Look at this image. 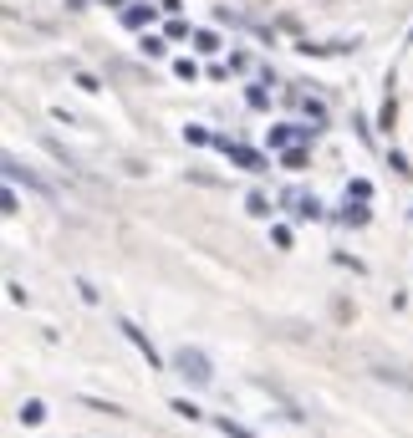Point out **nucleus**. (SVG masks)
I'll return each mask as SVG.
<instances>
[{"mask_svg": "<svg viewBox=\"0 0 413 438\" xmlns=\"http://www.w3.org/2000/svg\"><path fill=\"white\" fill-rule=\"evenodd\" d=\"M174 372L184 382H194V388H210V382H214V367H210V357H204L199 346H179V352H174Z\"/></svg>", "mask_w": 413, "mask_h": 438, "instance_id": "obj_1", "label": "nucleus"}, {"mask_svg": "<svg viewBox=\"0 0 413 438\" xmlns=\"http://www.w3.org/2000/svg\"><path fill=\"white\" fill-rule=\"evenodd\" d=\"M214 148L225 153L235 169H245V174H265V169H270V163H265L255 148H245V143H235V138H225V133H214Z\"/></svg>", "mask_w": 413, "mask_h": 438, "instance_id": "obj_2", "label": "nucleus"}, {"mask_svg": "<svg viewBox=\"0 0 413 438\" xmlns=\"http://www.w3.org/2000/svg\"><path fill=\"white\" fill-rule=\"evenodd\" d=\"M316 127H301V123H281V127H270V148H291V143H306V138H312Z\"/></svg>", "mask_w": 413, "mask_h": 438, "instance_id": "obj_3", "label": "nucleus"}, {"mask_svg": "<svg viewBox=\"0 0 413 438\" xmlns=\"http://www.w3.org/2000/svg\"><path fill=\"white\" fill-rule=\"evenodd\" d=\"M6 178H10V184H26V189H36V194H41V199H51V189H46V184H41V178H36V174H26V169H21L16 158H6Z\"/></svg>", "mask_w": 413, "mask_h": 438, "instance_id": "obj_4", "label": "nucleus"}, {"mask_svg": "<svg viewBox=\"0 0 413 438\" xmlns=\"http://www.w3.org/2000/svg\"><path fill=\"white\" fill-rule=\"evenodd\" d=\"M118 331H123V337H128V342H133V346H138V352H143V357H148V367H159V352H153V342H148V331H138V326H133V321H123V326H118Z\"/></svg>", "mask_w": 413, "mask_h": 438, "instance_id": "obj_5", "label": "nucleus"}, {"mask_svg": "<svg viewBox=\"0 0 413 438\" xmlns=\"http://www.w3.org/2000/svg\"><path fill=\"white\" fill-rule=\"evenodd\" d=\"M159 10H163V6H128V10H123V25H128V31H143V25H153Z\"/></svg>", "mask_w": 413, "mask_h": 438, "instance_id": "obj_6", "label": "nucleus"}, {"mask_svg": "<svg viewBox=\"0 0 413 438\" xmlns=\"http://www.w3.org/2000/svg\"><path fill=\"white\" fill-rule=\"evenodd\" d=\"M291 204H296V219H321V204H316V194H291Z\"/></svg>", "mask_w": 413, "mask_h": 438, "instance_id": "obj_7", "label": "nucleus"}, {"mask_svg": "<svg viewBox=\"0 0 413 438\" xmlns=\"http://www.w3.org/2000/svg\"><path fill=\"white\" fill-rule=\"evenodd\" d=\"M21 423H26V428L46 423V403H41V397H26V403H21Z\"/></svg>", "mask_w": 413, "mask_h": 438, "instance_id": "obj_8", "label": "nucleus"}, {"mask_svg": "<svg viewBox=\"0 0 413 438\" xmlns=\"http://www.w3.org/2000/svg\"><path fill=\"white\" fill-rule=\"evenodd\" d=\"M367 199H347V209H342V225H367V209H363Z\"/></svg>", "mask_w": 413, "mask_h": 438, "instance_id": "obj_9", "label": "nucleus"}, {"mask_svg": "<svg viewBox=\"0 0 413 438\" xmlns=\"http://www.w3.org/2000/svg\"><path fill=\"white\" fill-rule=\"evenodd\" d=\"M281 163H286L291 174H301V169H306V148H296V143H291V148H281Z\"/></svg>", "mask_w": 413, "mask_h": 438, "instance_id": "obj_10", "label": "nucleus"}, {"mask_svg": "<svg viewBox=\"0 0 413 438\" xmlns=\"http://www.w3.org/2000/svg\"><path fill=\"white\" fill-rule=\"evenodd\" d=\"M184 143L204 148V143H214V133H210V127H199V123H189V127H184Z\"/></svg>", "mask_w": 413, "mask_h": 438, "instance_id": "obj_11", "label": "nucleus"}, {"mask_svg": "<svg viewBox=\"0 0 413 438\" xmlns=\"http://www.w3.org/2000/svg\"><path fill=\"white\" fill-rule=\"evenodd\" d=\"M245 102H250L255 112L261 107H270V92H265V82H255V87H245Z\"/></svg>", "mask_w": 413, "mask_h": 438, "instance_id": "obj_12", "label": "nucleus"}, {"mask_svg": "<svg viewBox=\"0 0 413 438\" xmlns=\"http://www.w3.org/2000/svg\"><path fill=\"white\" fill-rule=\"evenodd\" d=\"M138 51H143V56H163V51H169V41H163V36H148V31H143Z\"/></svg>", "mask_w": 413, "mask_h": 438, "instance_id": "obj_13", "label": "nucleus"}, {"mask_svg": "<svg viewBox=\"0 0 413 438\" xmlns=\"http://www.w3.org/2000/svg\"><path fill=\"white\" fill-rule=\"evenodd\" d=\"M214 428L225 433V438H255L250 428H245V423H230V418H214Z\"/></svg>", "mask_w": 413, "mask_h": 438, "instance_id": "obj_14", "label": "nucleus"}, {"mask_svg": "<svg viewBox=\"0 0 413 438\" xmlns=\"http://www.w3.org/2000/svg\"><path fill=\"white\" fill-rule=\"evenodd\" d=\"M245 214H255V219H270V199H265V194H250V199H245Z\"/></svg>", "mask_w": 413, "mask_h": 438, "instance_id": "obj_15", "label": "nucleus"}, {"mask_svg": "<svg viewBox=\"0 0 413 438\" xmlns=\"http://www.w3.org/2000/svg\"><path fill=\"white\" fill-rule=\"evenodd\" d=\"M301 112H306V118H312L316 127H321V123H327V107H321V102H316V97H301Z\"/></svg>", "mask_w": 413, "mask_h": 438, "instance_id": "obj_16", "label": "nucleus"}, {"mask_svg": "<svg viewBox=\"0 0 413 438\" xmlns=\"http://www.w3.org/2000/svg\"><path fill=\"white\" fill-rule=\"evenodd\" d=\"M174 76H179V82H194V76H199V67H194L189 56H179V61H174Z\"/></svg>", "mask_w": 413, "mask_h": 438, "instance_id": "obj_17", "label": "nucleus"}, {"mask_svg": "<svg viewBox=\"0 0 413 438\" xmlns=\"http://www.w3.org/2000/svg\"><path fill=\"white\" fill-rule=\"evenodd\" d=\"M174 413H179V418H189V423H194V418H199V408H194V403H189V397H174Z\"/></svg>", "mask_w": 413, "mask_h": 438, "instance_id": "obj_18", "label": "nucleus"}, {"mask_svg": "<svg viewBox=\"0 0 413 438\" xmlns=\"http://www.w3.org/2000/svg\"><path fill=\"white\" fill-rule=\"evenodd\" d=\"M194 46L199 51H219V36L214 31H194Z\"/></svg>", "mask_w": 413, "mask_h": 438, "instance_id": "obj_19", "label": "nucleus"}, {"mask_svg": "<svg viewBox=\"0 0 413 438\" xmlns=\"http://www.w3.org/2000/svg\"><path fill=\"white\" fill-rule=\"evenodd\" d=\"M347 199H372V184H367V178H357V184H347Z\"/></svg>", "mask_w": 413, "mask_h": 438, "instance_id": "obj_20", "label": "nucleus"}, {"mask_svg": "<svg viewBox=\"0 0 413 438\" xmlns=\"http://www.w3.org/2000/svg\"><path fill=\"white\" fill-rule=\"evenodd\" d=\"M77 87H82V92H102V87H97V76H92V72H77Z\"/></svg>", "mask_w": 413, "mask_h": 438, "instance_id": "obj_21", "label": "nucleus"}, {"mask_svg": "<svg viewBox=\"0 0 413 438\" xmlns=\"http://www.w3.org/2000/svg\"><path fill=\"white\" fill-rule=\"evenodd\" d=\"M270 240H276L281 250H291V229H286V225H276V229H270Z\"/></svg>", "mask_w": 413, "mask_h": 438, "instance_id": "obj_22", "label": "nucleus"}, {"mask_svg": "<svg viewBox=\"0 0 413 438\" xmlns=\"http://www.w3.org/2000/svg\"><path fill=\"white\" fill-rule=\"evenodd\" d=\"M159 6H163V10H169V16H179V0H159Z\"/></svg>", "mask_w": 413, "mask_h": 438, "instance_id": "obj_23", "label": "nucleus"}, {"mask_svg": "<svg viewBox=\"0 0 413 438\" xmlns=\"http://www.w3.org/2000/svg\"><path fill=\"white\" fill-rule=\"evenodd\" d=\"M102 6H112V10H128V6H123V0H102Z\"/></svg>", "mask_w": 413, "mask_h": 438, "instance_id": "obj_24", "label": "nucleus"}]
</instances>
